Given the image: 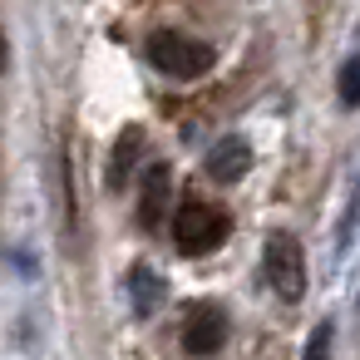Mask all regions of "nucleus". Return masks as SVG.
Instances as JSON below:
<instances>
[{"instance_id":"1","label":"nucleus","mask_w":360,"mask_h":360,"mask_svg":"<svg viewBox=\"0 0 360 360\" xmlns=\"http://www.w3.org/2000/svg\"><path fill=\"white\" fill-rule=\"evenodd\" d=\"M227 212L217 207V202H207V198H183L178 202V212H173V242H178V252L183 257H207V252H217L222 242H227Z\"/></svg>"},{"instance_id":"2","label":"nucleus","mask_w":360,"mask_h":360,"mask_svg":"<svg viewBox=\"0 0 360 360\" xmlns=\"http://www.w3.org/2000/svg\"><path fill=\"white\" fill-rule=\"evenodd\" d=\"M148 60H153V70H163L168 79H198V75H207V70L217 65L212 45H202V40L183 35V30H158V35L148 40Z\"/></svg>"},{"instance_id":"3","label":"nucleus","mask_w":360,"mask_h":360,"mask_svg":"<svg viewBox=\"0 0 360 360\" xmlns=\"http://www.w3.org/2000/svg\"><path fill=\"white\" fill-rule=\"evenodd\" d=\"M262 266H266V281L281 301H301L306 291V257H301V242L291 232H271L266 247H262Z\"/></svg>"},{"instance_id":"4","label":"nucleus","mask_w":360,"mask_h":360,"mask_svg":"<svg viewBox=\"0 0 360 360\" xmlns=\"http://www.w3.org/2000/svg\"><path fill=\"white\" fill-rule=\"evenodd\" d=\"M222 340H227L222 306H212V301L188 306V316H183V350L188 355H212V350H222Z\"/></svg>"},{"instance_id":"5","label":"nucleus","mask_w":360,"mask_h":360,"mask_svg":"<svg viewBox=\"0 0 360 360\" xmlns=\"http://www.w3.org/2000/svg\"><path fill=\"white\" fill-rule=\"evenodd\" d=\"M247 168H252L247 139H217L207 148V178L212 183H237V178H247Z\"/></svg>"},{"instance_id":"6","label":"nucleus","mask_w":360,"mask_h":360,"mask_svg":"<svg viewBox=\"0 0 360 360\" xmlns=\"http://www.w3.org/2000/svg\"><path fill=\"white\" fill-rule=\"evenodd\" d=\"M143 148H148V139H143V129L139 124H129L124 134H119V143H114V153H109V188L119 193V188H129V178H134V168L143 163Z\"/></svg>"},{"instance_id":"7","label":"nucleus","mask_w":360,"mask_h":360,"mask_svg":"<svg viewBox=\"0 0 360 360\" xmlns=\"http://www.w3.org/2000/svg\"><path fill=\"white\" fill-rule=\"evenodd\" d=\"M168 193H173V173H168V163H148L143 202H139V222H143V227H158V222H163V212H168Z\"/></svg>"},{"instance_id":"8","label":"nucleus","mask_w":360,"mask_h":360,"mask_svg":"<svg viewBox=\"0 0 360 360\" xmlns=\"http://www.w3.org/2000/svg\"><path fill=\"white\" fill-rule=\"evenodd\" d=\"M129 291H134V311H139V316H153V311L168 301V281H163L153 266H134V271H129Z\"/></svg>"},{"instance_id":"9","label":"nucleus","mask_w":360,"mask_h":360,"mask_svg":"<svg viewBox=\"0 0 360 360\" xmlns=\"http://www.w3.org/2000/svg\"><path fill=\"white\" fill-rule=\"evenodd\" d=\"M301 360H330V321H321L316 330H311V340H306V355Z\"/></svg>"},{"instance_id":"10","label":"nucleus","mask_w":360,"mask_h":360,"mask_svg":"<svg viewBox=\"0 0 360 360\" xmlns=\"http://www.w3.org/2000/svg\"><path fill=\"white\" fill-rule=\"evenodd\" d=\"M340 99L345 104H360V55L345 60V70H340Z\"/></svg>"},{"instance_id":"11","label":"nucleus","mask_w":360,"mask_h":360,"mask_svg":"<svg viewBox=\"0 0 360 360\" xmlns=\"http://www.w3.org/2000/svg\"><path fill=\"white\" fill-rule=\"evenodd\" d=\"M262 360H281V355H276V350H271V355H262Z\"/></svg>"}]
</instances>
